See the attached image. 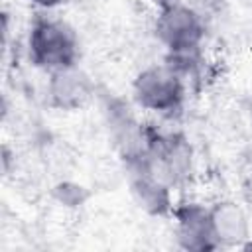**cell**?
Wrapping results in <instances>:
<instances>
[{"label":"cell","instance_id":"cell-1","mask_svg":"<svg viewBox=\"0 0 252 252\" xmlns=\"http://www.w3.org/2000/svg\"><path fill=\"white\" fill-rule=\"evenodd\" d=\"M156 37L169 53V65H173L185 77V63H193L205 39L203 14L189 4L173 2L159 8L156 18Z\"/></svg>","mask_w":252,"mask_h":252},{"label":"cell","instance_id":"cell-2","mask_svg":"<svg viewBox=\"0 0 252 252\" xmlns=\"http://www.w3.org/2000/svg\"><path fill=\"white\" fill-rule=\"evenodd\" d=\"M30 59L43 71H59L77 65L79 39L69 24L51 16H37L28 37Z\"/></svg>","mask_w":252,"mask_h":252},{"label":"cell","instance_id":"cell-3","mask_svg":"<svg viewBox=\"0 0 252 252\" xmlns=\"http://www.w3.org/2000/svg\"><path fill=\"white\" fill-rule=\"evenodd\" d=\"M134 100L152 112L169 114L179 108L185 96L183 75L169 63L150 65L138 73L132 85Z\"/></svg>","mask_w":252,"mask_h":252},{"label":"cell","instance_id":"cell-4","mask_svg":"<svg viewBox=\"0 0 252 252\" xmlns=\"http://www.w3.org/2000/svg\"><path fill=\"white\" fill-rule=\"evenodd\" d=\"M175 236L185 250L219 248L211 224V211L197 203H187L175 211Z\"/></svg>","mask_w":252,"mask_h":252},{"label":"cell","instance_id":"cell-5","mask_svg":"<svg viewBox=\"0 0 252 252\" xmlns=\"http://www.w3.org/2000/svg\"><path fill=\"white\" fill-rule=\"evenodd\" d=\"M49 75L51 77H49L47 94L53 106L63 110H73L83 106L89 100L93 93V85L77 65L53 71Z\"/></svg>","mask_w":252,"mask_h":252},{"label":"cell","instance_id":"cell-6","mask_svg":"<svg viewBox=\"0 0 252 252\" xmlns=\"http://www.w3.org/2000/svg\"><path fill=\"white\" fill-rule=\"evenodd\" d=\"M209 211L217 244L244 246V242L250 238V222L244 209L234 201H219Z\"/></svg>","mask_w":252,"mask_h":252},{"label":"cell","instance_id":"cell-7","mask_svg":"<svg viewBox=\"0 0 252 252\" xmlns=\"http://www.w3.org/2000/svg\"><path fill=\"white\" fill-rule=\"evenodd\" d=\"M30 2L37 8H41V10H53V8L61 6L65 0H30Z\"/></svg>","mask_w":252,"mask_h":252},{"label":"cell","instance_id":"cell-8","mask_svg":"<svg viewBox=\"0 0 252 252\" xmlns=\"http://www.w3.org/2000/svg\"><path fill=\"white\" fill-rule=\"evenodd\" d=\"M242 248H246V250H252V238H248L246 242H244V246Z\"/></svg>","mask_w":252,"mask_h":252}]
</instances>
